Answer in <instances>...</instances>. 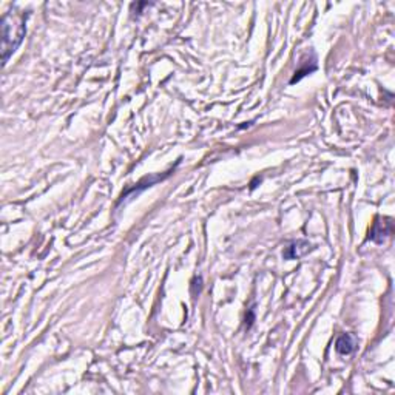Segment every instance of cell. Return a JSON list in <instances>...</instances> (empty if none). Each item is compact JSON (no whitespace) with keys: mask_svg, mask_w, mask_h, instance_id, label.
<instances>
[{"mask_svg":"<svg viewBox=\"0 0 395 395\" xmlns=\"http://www.w3.org/2000/svg\"><path fill=\"white\" fill-rule=\"evenodd\" d=\"M27 25H25V16L16 11H8L2 19V59L3 65L10 60L12 53L21 45Z\"/></svg>","mask_w":395,"mask_h":395,"instance_id":"obj_1","label":"cell"},{"mask_svg":"<svg viewBox=\"0 0 395 395\" xmlns=\"http://www.w3.org/2000/svg\"><path fill=\"white\" fill-rule=\"evenodd\" d=\"M355 339L352 335H349V333H346V335H342L338 339H337V343H335V348L339 352V354H343V355H348V354H352V352L355 350Z\"/></svg>","mask_w":395,"mask_h":395,"instance_id":"obj_2","label":"cell"}]
</instances>
